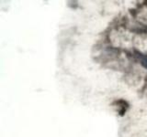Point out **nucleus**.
Returning a JSON list of instances; mask_svg holds the SVG:
<instances>
[{
    "label": "nucleus",
    "instance_id": "1",
    "mask_svg": "<svg viewBox=\"0 0 147 137\" xmlns=\"http://www.w3.org/2000/svg\"><path fill=\"white\" fill-rule=\"evenodd\" d=\"M141 61H142V65L147 68V56H141Z\"/></svg>",
    "mask_w": 147,
    "mask_h": 137
}]
</instances>
